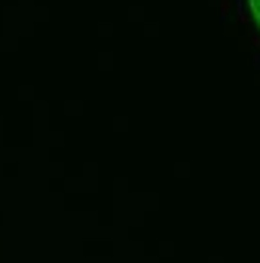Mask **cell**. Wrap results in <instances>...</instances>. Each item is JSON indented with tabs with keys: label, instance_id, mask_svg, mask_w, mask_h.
<instances>
[{
	"label": "cell",
	"instance_id": "1",
	"mask_svg": "<svg viewBox=\"0 0 260 263\" xmlns=\"http://www.w3.org/2000/svg\"><path fill=\"white\" fill-rule=\"evenodd\" d=\"M248 6H251V12H254V15H260V0H248Z\"/></svg>",
	"mask_w": 260,
	"mask_h": 263
},
{
	"label": "cell",
	"instance_id": "2",
	"mask_svg": "<svg viewBox=\"0 0 260 263\" xmlns=\"http://www.w3.org/2000/svg\"><path fill=\"white\" fill-rule=\"evenodd\" d=\"M254 18H257V25H260V15H254Z\"/></svg>",
	"mask_w": 260,
	"mask_h": 263
}]
</instances>
